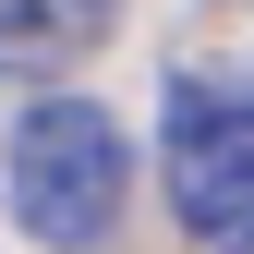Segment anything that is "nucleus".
<instances>
[{
    "instance_id": "nucleus-1",
    "label": "nucleus",
    "mask_w": 254,
    "mask_h": 254,
    "mask_svg": "<svg viewBox=\"0 0 254 254\" xmlns=\"http://www.w3.org/2000/svg\"><path fill=\"white\" fill-rule=\"evenodd\" d=\"M121 182H133V145H121V121L97 97H37L12 133H0V194H12L24 242H49V254L109 242Z\"/></svg>"
},
{
    "instance_id": "nucleus-2",
    "label": "nucleus",
    "mask_w": 254,
    "mask_h": 254,
    "mask_svg": "<svg viewBox=\"0 0 254 254\" xmlns=\"http://www.w3.org/2000/svg\"><path fill=\"white\" fill-rule=\"evenodd\" d=\"M170 206L206 242L254 230V73H230V85L182 73L170 85Z\"/></svg>"
},
{
    "instance_id": "nucleus-3",
    "label": "nucleus",
    "mask_w": 254,
    "mask_h": 254,
    "mask_svg": "<svg viewBox=\"0 0 254 254\" xmlns=\"http://www.w3.org/2000/svg\"><path fill=\"white\" fill-rule=\"evenodd\" d=\"M121 24V0H0V85H61Z\"/></svg>"
},
{
    "instance_id": "nucleus-4",
    "label": "nucleus",
    "mask_w": 254,
    "mask_h": 254,
    "mask_svg": "<svg viewBox=\"0 0 254 254\" xmlns=\"http://www.w3.org/2000/svg\"><path fill=\"white\" fill-rule=\"evenodd\" d=\"M230 254H254V230H242V242H230Z\"/></svg>"
}]
</instances>
